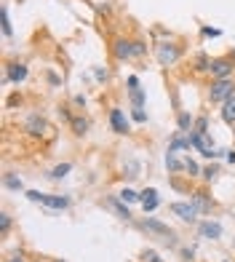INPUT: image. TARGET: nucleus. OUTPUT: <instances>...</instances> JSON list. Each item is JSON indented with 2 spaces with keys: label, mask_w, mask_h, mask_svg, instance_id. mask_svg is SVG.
<instances>
[{
  "label": "nucleus",
  "mask_w": 235,
  "mask_h": 262,
  "mask_svg": "<svg viewBox=\"0 0 235 262\" xmlns=\"http://www.w3.org/2000/svg\"><path fill=\"white\" fill-rule=\"evenodd\" d=\"M128 97H131V105L134 107H145V102H147L145 89H128Z\"/></svg>",
  "instance_id": "23"
},
{
  "label": "nucleus",
  "mask_w": 235,
  "mask_h": 262,
  "mask_svg": "<svg viewBox=\"0 0 235 262\" xmlns=\"http://www.w3.org/2000/svg\"><path fill=\"white\" fill-rule=\"evenodd\" d=\"M72 102H75V105H78V107H86V97H83V94H78V97H75Z\"/></svg>",
  "instance_id": "39"
},
{
  "label": "nucleus",
  "mask_w": 235,
  "mask_h": 262,
  "mask_svg": "<svg viewBox=\"0 0 235 262\" xmlns=\"http://www.w3.org/2000/svg\"><path fill=\"white\" fill-rule=\"evenodd\" d=\"M24 131H27L30 137H43L45 131H49V123H45L43 115L32 112V115H27V120H24Z\"/></svg>",
  "instance_id": "9"
},
{
  "label": "nucleus",
  "mask_w": 235,
  "mask_h": 262,
  "mask_svg": "<svg viewBox=\"0 0 235 262\" xmlns=\"http://www.w3.org/2000/svg\"><path fill=\"white\" fill-rule=\"evenodd\" d=\"M3 185L8 187V190H16V193H19V190H24V182L19 180L16 174H11V171H6V174H3Z\"/></svg>",
  "instance_id": "20"
},
{
  "label": "nucleus",
  "mask_w": 235,
  "mask_h": 262,
  "mask_svg": "<svg viewBox=\"0 0 235 262\" xmlns=\"http://www.w3.org/2000/svg\"><path fill=\"white\" fill-rule=\"evenodd\" d=\"M190 201L195 203V209H198L201 214H209L214 209V201H211V195H206V190H193Z\"/></svg>",
  "instance_id": "11"
},
{
  "label": "nucleus",
  "mask_w": 235,
  "mask_h": 262,
  "mask_svg": "<svg viewBox=\"0 0 235 262\" xmlns=\"http://www.w3.org/2000/svg\"><path fill=\"white\" fill-rule=\"evenodd\" d=\"M190 134H201V137H206V134H209V118H206V115L195 118V126H193V131H190Z\"/></svg>",
  "instance_id": "25"
},
{
  "label": "nucleus",
  "mask_w": 235,
  "mask_h": 262,
  "mask_svg": "<svg viewBox=\"0 0 235 262\" xmlns=\"http://www.w3.org/2000/svg\"><path fill=\"white\" fill-rule=\"evenodd\" d=\"M201 32H203V37H219V35H222L217 27H206V24L201 27Z\"/></svg>",
  "instance_id": "33"
},
{
  "label": "nucleus",
  "mask_w": 235,
  "mask_h": 262,
  "mask_svg": "<svg viewBox=\"0 0 235 262\" xmlns=\"http://www.w3.org/2000/svg\"><path fill=\"white\" fill-rule=\"evenodd\" d=\"M168 209H171V214H176L182 222H195V220H198V214H201L198 209H195L193 201H176V203L168 206Z\"/></svg>",
  "instance_id": "6"
},
{
  "label": "nucleus",
  "mask_w": 235,
  "mask_h": 262,
  "mask_svg": "<svg viewBox=\"0 0 235 262\" xmlns=\"http://www.w3.org/2000/svg\"><path fill=\"white\" fill-rule=\"evenodd\" d=\"M110 126H112V131H115V134H120V137L131 131V123H128L126 112L120 110V107H112V110H110Z\"/></svg>",
  "instance_id": "8"
},
{
  "label": "nucleus",
  "mask_w": 235,
  "mask_h": 262,
  "mask_svg": "<svg viewBox=\"0 0 235 262\" xmlns=\"http://www.w3.org/2000/svg\"><path fill=\"white\" fill-rule=\"evenodd\" d=\"M211 62H214V59H209V54H198V56H195L193 70H195V72H209V70H211Z\"/></svg>",
  "instance_id": "21"
},
{
  "label": "nucleus",
  "mask_w": 235,
  "mask_h": 262,
  "mask_svg": "<svg viewBox=\"0 0 235 262\" xmlns=\"http://www.w3.org/2000/svg\"><path fill=\"white\" fill-rule=\"evenodd\" d=\"M179 254H182L184 262H190V259L195 257V249H193V246H184V249H179Z\"/></svg>",
  "instance_id": "35"
},
{
  "label": "nucleus",
  "mask_w": 235,
  "mask_h": 262,
  "mask_svg": "<svg viewBox=\"0 0 235 262\" xmlns=\"http://www.w3.org/2000/svg\"><path fill=\"white\" fill-rule=\"evenodd\" d=\"M158 203H161V198H158V201H150V203H142V209H145V214H150V211H155V209H158Z\"/></svg>",
  "instance_id": "37"
},
{
  "label": "nucleus",
  "mask_w": 235,
  "mask_h": 262,
  "mask_svg": "<svg viewBox=\"0 0 235 262\" xmlns=\"http://www.w3.org/2000/svg\"><path fill=\"white\" fill-rule=\"evenodd\" d=\"M8 230H11V217L3 211V214H0V236H6Z\"/></svg>",
  "instance_id": "32"
},
{
  "label": "nucleus",
  "mask_w": 235,
  "mask_h": 262,
  "mask_svg": "<svg viewBox=\"0 0 235 262\" xmlns=\"http://www.w3.org/2000/svg\"><path fill=\"white\" fill-rule=\"evenodd\" d=\"M0 30H3L6 37L14 35V27H11V19H8V8H6V6L0 8Z\"/></svg>",
  "instance_id": "22"
},
{
  "label": "nucleus",
  "mask_w": 235,
  "mask_h": 262,
  "mask_svg": "<svg viewBox=\"0 0 235 262\" xmlns=\"http://www.w3.org/2000/svg\"><path fill=\"white\" fill-rule=\"evenodd\" d=\"M49 80H51V86H59V78H56L54 72H49Z\"/></svg>",
  "instance_id": "41"
},
{
  "label": "nucleus",
  "mask_w": 235,
  "mask_h": 262,
  "mask_svg": "<svg viewBox=\"0 0 235 262\" xmlns=\"http://www.w3.org/2000/svg\"><path fill=\"white\" fill-rule=\"evenodd\" d=\"M93 78H97L99 83H105V80L110 78V72H107L105 67H97V70H93Z\"/></svg>",
  "instance_id": "34"
},
{
  "label": "nucleus",
  "mask_w": 235,
  "mask_h": 262,
  "mask_svg": "<svg viewBox=\"0 0 235 262\" xmlns=\"http://www.w3.org/2000/svg\"><path fill=\"white\" fill-rule=\"evenodd\" d=\"M232 56H235V51H232Z\"/></svg>",
  "instance_id": "43"
},
{
  "label": "nucleus",
  "mask_w": 235,
  "mask_h": 262,
  "mask_svg": "<svg viewBox=\"0 0 235 262\" xmlns=\"http://www.w3.org/2000/svg\"><path fill=\"white\" fill-rule=\"evenodd\" d=\"M24 195H27L30 201L45 206V209H51V211H64V209H70V198H64V195H49V193H40V190H27Z\"/></svg>",
  "instance_id": "1"
},
{
  "label": "nucleus",
  "mask_w": 235,
  "mask_h": 262,
  "mask_svg": "<svg viewBox=\"0 0 235 262\" xmlns=\"http://www.w3.org/2000/svg\"><path fill=\"white\" fill-rule=\"evenodd\" d=\"M131 118H134L136 123H147V112H145V107H134V110H131Z\"/></svg>",
  "instance_id": "31"
},
{
  "label": "nucleus",
  "mask_w": 235,
  "mask_h": 262,
  "mask_svg": "<svg viewBox=\"0 0 235 262\" xmlns=\"http://www.w3.org/2000/svg\"><path fill=\"white\" fill-rule=\"evenodd\" d=\"M150 201H158V190H155V187H145V190L139 193V203H150Z\"/></svg>",
  "instance_id": "26"
},
{
  "label": "nucleus",
  "mask_w": 235,
  "mask_h": 262,
  "mask_svg": "<svg viewBox=\"0 0 235 262\" xmlns=\"http://www.w3.org/2000/svg\"><path fill=\"white\" fill-rule=\"evenodd\" d=\"M224 158H227V163H235V150H224Z\"/></svg>",
  "instance_id": "40"
},
{
  "label": "nucleus",
  "mask_w": 235,
  "mask_h": 262,
  "mask_svg": "<svg viewBox=\"0 0 235 262\" xmlns=\"http://www.w3.org/2000/svg\"><path fill=\"white\" fill-rule=\"evenodd\" d=\"M128 89H139V78H136V75H128Z\"/></svg>",
  "instance_id": "38"
},
{
  "label": "nucleus",
  "mask_w": 235,
  "mask_h": 262,
  "mask_svg": "<svg viewBox=\"0 0 235 262\" xmlns=\"http://www.w3.org/2000/svg\"><path fill=\"white\" fill-rule=\"evenodd\" d=\"M8 262H24V259H22V254H14V257L8 259Z\"/></svg>",
  "instance_id": "42"
},
{
  "label": "nucleus",
  "mask_w": 235,
  "mask_h": 262,
  "mask_svg": "<svg viewBox=\"0 0 235 262\" xmlns=\"http://www.w3.org/2000/svg\"><path fill=\"white\" fill-rule=\"evenodd\" d=\"M142 257H145V262H163V259H161V257H158V254H155V251H153V249H147V251H145V254H142Z\"/></svg>",
  "instance_id": "36"
},
{
  "label": "nucleus",
  "mask_w": 235,
  "mask_h": 262,
  "mask_svg": "<svg viewBox=\"0 0 235 262\" xmlns=\"http://www.w3.org/2000/svg\"><path fill=\"white\" fill-rule=\"evenodd\" d=\"M198 233H201V238L219 241L222 238V225L217 220H203V222H198Z\"/></svg>",
  "instance_id": "10"
},
{
  "label": "nucleus",
  "mask_w": 235,
  "mask_h": 262,
  "mask_svg": "<svg viewBox=\"0 0 235 262\" xmlns=\"http://www.w3.org/2000/svg\"><path fill=\"white\" fill-rule=\"evenodd\" d=\"M222 120H224L227 126H235V97H230V99L222 105Z\"/></svg>",
  "instance_id": "17"
},
{
  "label": "nucleus",
  "mask_w": 235,
  "mask_h": 262,
  "mask_svg": "<svg viewBox=\"0 0 235 262\" xmlns=\"http://www.w3.org/2000/svg\"><path fill=\"white\" fill-rule=\"evenodd\" d=\"M155 56H158V64L161 67H171V64L179 62V56H182V46H176V43H161L155 49Z\"/></svg>",
  "instance_id": "3"
},
{
  "label": "nucleus",
  "mask_w": 235,
  "mask_h": 262,
  "mask_svg": "<svg viewBox=\"0 0 235 262\" xmlns=\"http://www.w3.org/2000/svg\"><path fill=\"white\" fill-rule=\"evenodd\" d=\"M230 97H235V80L232 78H222V80H211L209 86V99L217 105V102H227Z\"/></svg>",
  "instance_id": "2"
},
{
  "label": "nucleus",
  "mask_w": 235,
  "mask_h": 262,
  "mask_svg": "<svg viewBox=\"0 0 235 262\" xmlns=\"http://www.w3.org/2000/svg\"><path fill=\"white\" fill-rule=\"evenodd\" d=\"M166 168L171 174H182L184 171V161H179V158H176V153H168L166 150Z\"/></svg>",
  "instance_id": "18"
},
{
  "label": "nucleus",
  "mask_w": 235,
  "mask_h": 262,
  "mask_svg": "<svg viewBox=\"0 0 235 262\" xmlns=\"http://www.w3.org/2000/svg\"><path fill=\"white\" fill-rule=\"evenodd\" d=\"M176 126H179V131H182V134H190V131H193V126H195V118H193L187 110H182L179 115H176Z\"/></svg>",
  "instance_id": "16"
},
{
  "label": "nucleus",
  "mask_w": 235,
  "mask_h": 262,
  "mask_svg": "<svg viewBox=\"0 0 235 262\" xmlns=\"http://www.w3.org/2000/svg\"><path fill=\"white\" fill-rule=\"evenodd\" d=\"M184 171H187V177H201V166L193 158H184Z\"/></svg>",
  "instance_id": "28"
},
{
  "label": "nucleus",
  "mask_w": 235,
  "mask_h": 262,
  "mask_svg": "<svg viewBox=\"0 0 235 262\" xmlns=\"http://www.w3.org/2000/svg\"><path fill=\"white\" fill-rule=\"evenodd\" d=\"M70 126H72V134L75 137H86L88 134V120L83 118V115H72V120H70Z\"/></svg>",
  "instance_id": "15"
},
{
  "label": "nucleus",
  "mask_w": 235,
  "mask_h": 262,
  "mask_svg": "<svg viewBox=\"0 0 235 262\" xmlns=\"http://www.w3.org/2000/svg\"><path fill=\"white\" fill-rule=\"evenodd\" d=\"M70 171H72V163H59V166L51 168L49 177H51V180H64V177H67Z\"/></svg>",
  "instance_id": "24"
},
{
  "label": "nucleus",
  "mask_w": 235,
  "mask_h": 262,
  "mask_svg": "<svg viewBox=\"0 0 235 262\" xmlns=\"http://www.w3.org/2000/svg\"><path fill=\"white\" fill-rule=\"evenodd\" d=\"M107 206L118 211V217H120V220H131V211H128V206H126L123 201H120V195H110V198H107Z\"/></svg>",
  "instance_id": "14"
},
{
  "label": "nucleus",
  "mask_w": 235,
  "mask_h": 262,
  "mask_svg": "<svg viewBox=\"0 0 235 262\" xmlns=\"http://www.w3.org/2000/svg\"><path fill=\"white\" fill-rule=\"evenodd\" d=\"M118 195H120V201H123V203H136L139 201V193H134L131 187H123Z\"/></svg>",
  "instance_id": "27"
},
{
  "label": "nucleus",
  "mask_w": 235,
  "mask_h": 262,
  "mask_svg": "<svg viewBox=\"0 0 235 262\" xmlns=\"http://www.w3.org/2000/svg\"><path fill=\"white\" fill-rule=\"evenodd\" d=\"M131 51H134L136 59L139 56H147V43L145 40H131Z\"/></svg>",
  "instance_id": "29"
},
{
  "label": "nucleus",
  "mask_w": 235,
  "mask_h": 262,
  "mask_svg": "<svg viewBox=\"0 0 235 262\" xmlns=\"http://www.w3.org/2000/svg\"><path fill=\"white\" fill-rule=\"evenodd\" d=\"M217 174H219V166H206L203 171H201V177H203L206 182H211V180H214V177H217Z\"/></svg>",
  "instance_id": "30"
},
{
  "label": "nucleus",
  "mask_w": 235,
  "mask_h": 262,
  "mask_svg": "<svg viewBox=\"0 0 235 262\" xmlns=\"http://www.w3.org/2000/svg\"><path fill=\"white\" fill-rule=\"evenodd\" d=\"M27 75H30V70H27V64L24 62H11V64H8V67H6V83H16V86H19V83H24L27 80Z\"/></svg>",
  "instance_id": "7"
},
{
  "label": "nucleus",
  "mask_w": 235,
  "mask_h": 262,
  "mask_svg": "<svg viewBox=\"0 0 235 262\" xmlns=\"http://www.w3.org/2000/svg\"><path fill=\"white\" fill-rule=\"evenodd\" d=\"M112 54H115L118 62H126L134 56V51H131V40H126V37H115V43H112Z\"/></svg>",
  "instance_id": "12"
},
{
  "label": "nucleus",
  "mask_w": 235,
  "mask_h": 262,
  "mask_svg": "<svg viewBox=\"0 0 235 262\" xmlns=\"http://www.w3.org/2000/svg\"><path fill=\"white\" fill-rule=\"evenodd\" d=\"M193 142H190V134H182V131H176L174 139L168 142V153H179V150H190Z\"/></svg>",
  "instance_id": "13"
},
{
  "label": "nucleus",
  "mask_w": 235,
  "mask_h": 262,
  "mask_svg": "<svg viewBox=\"0 0 235 262\" xmlns=\"http://www.w3.org/2000/svg\"><path fill=\"white\" fill-rule=\"evenodd\" d=\"M142 174V166H139L136 158H128V161L123 163V177H128V180H136V177Z\"/></svg>",
  "instance_id": "19"
},
{
  "label": "nucleus",
  "mask_w": 235,
  "mask_h": 262,
  "mask_svg": "<svg viewBox=\"0 0 235 262\" xmlns=\"http://www.w3.org/2000/svg\"><path fill=\"white\" fill-rule=\"evenodd\" d=\"M232 70H235V62L230 59V56H219V59L211 62L209 75L214 80H222V78H232Z\"/></svg>",
  "instance_id": "5"
},
{
  "label": "nucleus",
  "mask_w": 235,
  "mask_h": 262,
  "mask_svg": "<svg viewBox=\"0 0 235 262\" xmlns=\"http://www.w3.org/2000/svg\"><path fill=\"white\" fill-rule=\"evenodd\" d=\"M142 228L145 230H153V233H158V236H163V241L166 243H176V233L168 228L166 222H161V220H155V217H145L142 220Z\"/></svg>",
  "instance_id": "4"
}]
</instances>
